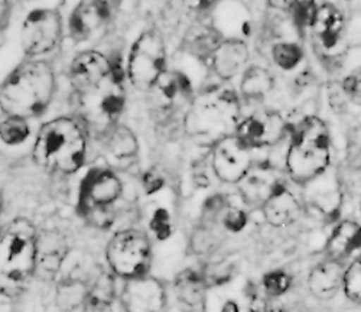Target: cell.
<instances>
[{
  "instance_id": "6da1fadb",
  "label": "cell",
  "mask_w": 361,
  "mask_h": 312,
  "mask_svg": "<svg viewBox=\"0 0 361 312\" xmlns=\"http://www.w3.org/2000/svg\"><path fill=\"white\" fill-rule=\"evenodd\" d=\"M71 84L81 119L88 128L107 132L123 112L126 92L114 66L100 52L85 51L71 66Z\"/></svg>"
},
{
  "instance_id": "7402d4cb",
  "label": "cell",
  "mask_w": 361,
  "mask_h": 312,
  "mask_svg": "<svg viewBox=\"0 0 361 312\" xmlns=\"http://www.w3.org/2000/svg\"><path fill=\"white\" fill-rule=\"evenodd\" d=\"M360 247V226L354 222H343L329 237L326 244L328 259L341 260Z\"/></svg>"
},
{
  "instance_id": "e0dca14e",
  "label": "cell",
  "mask_w": 361,
  "mask_h": 312,
  "mask_svg": "<svg viewBox=\"0 0 361 312\" xmlns=\"http://www.w3.org/2000/svg\"><path fill=\"white\" fill-rule=\"evenodd\" d=\"M311 28L314 30V35L318 44L324 49L331 51L337 48L341 41L344 19L341 12L336 6L322 5L317 8Z\"/></svg>"
},
{
  "instance_id": "d6986e66",
  "label": "cell",
  "mask_w": 361,
  "mask_h": 312,
  "mask_svg": "<svg viewBox=\"0 0 361 312\" xmlns=\"http://www.w3.org/2000/svg\"><path fill=\"white\" fill-rule=\"evenodd\" d=\"M249 59V49L242 41H224L213 54L216 73L221 78H233L243 71Z\"/></svg>"
},
{
  "instance_id": "ab89813d",
  "label": "cell",
  "mask_w": 361,
  "mask_h": 312,
  "mask_svg": "<svg viewBox=\"0 0 361 312\" xmlns=\"http://www.w3.org/2000/svg\"><path fill=\"white\" fill-rule=\"evenodd\" d=\"M2 210H4V197L0 194V215H2Z\"/></svg>"
},
{
  "instance_id": "277c9868",
  "label": "cell",
  "mask_w": 361,
  "mask_h": 312,
  "mask_svg": "<svg viewBox=\"0 0 361 312\" xmlns=\"http://www.w3.org/2000/svg\"><path fill=\"white\" fill-rule=\"evenodd\" d=\"M185 131L198 143L216 145L234 135L240 123V102L228 88H208L198 95L185 114Z\"/></svg>"
},
{
  "instance_id": "ffe728a7",
  "label": "cell",
  "mask_w": 361,
  "mask_h": 312,
  "mask_svg": "<svg viewBox=\"0 0 361 312\" xmlns=\"http://www.w3.org/2000/svg\"><path fill=\"white\" fill-rule=\"evenodd\" d=\"M343 268L338 260L328 259L322 262L310 275V289L311 292L321 298L328 299L334 296L340 287L343 285Z\"/></svg>"
},
{
  "instance_id": "d590c367",
  "label": "cell",
  "mask_w": 361,
  "mask_h": 312,
  "mask_svg": "<svg viewBox=\"0 0 361 312\" xmlns=\"http://www.w3.org/2000/svg\"><path fill=\"white\" fill-rule=\"evenodd\" d=\"M84 312H111L110 305L107 304H96V302H85V311Z\"/></svg>"
},
{
  "instance_id": "7c38bea8",
  "label": "cell",
  "mask_w": 361,
  "mask_h": 312,
  "mask_svg": "<svg viewBox=\"0 0 361 312\" xmlns=\"http://www.w3.org/2000/svg\"><path fill=\"white\" fill-rule=\"evenodd\" d=\"M286 132V123L278 112L262 110L238 123L235 135L250 149L278 143Z\"/></svg>"
},
{
  "instance_id": "83f0119b",
  "label": "cell",
  "mask_w": 361,
  "mask_h": 312,
  "mask_svg": "<svg viewBox=\"0 0 361 312\" xmlns=\"http://www.w3.org/2000/svg\"><path fill=\"white\" fill-rule=\"evenodd\" d=\"M274 61L282 70L295 68L300 61H302L304 52L298 44L293 42H281L274 48Z\"/></svg>"
},
{
  "instance_id": "484cf974",
  "label": "cell",
  "mask_w": 361,
  "mask_h": 312,
  "mask_svg": "<svg viewBox=\"0 0 361 312\" xmlns=\"http://www.w3.org/2000/svg\"><path fill=\"white\" fill-rule=\"evenodd\" d=\"M176 291L184 302L190 305L198 304L204 294L202 280L194 272H184L176 280Z\"/></svg>"
},
{
  "instance_id": "44dd1931",
  "label": "cell",
  "mask_w": 361,
  "mask_h": 312,
  "mask_svg": "<svg viewBox=\"0 0 361 312\" xmlns=\"http://www.w3.org/2000/svg\"><path fill=\"white\" fill-rule=\"evenodd\" d=\"M240 184H242V196L252 205H262L281 185L275 175L264 168L250 169Z\"/></svg>"
},
{
  "instance_id": "ac0fdd59",
  "label": "cell",
  "mask_w": 361,
  "mask_h": 312,
  "mask_svg": "<svg viewBox=\"0 0 361 312\" xmlns=\"http://www.w3.org/2000/svg\"><path fill=\"white\" fill-rule=\"evenodd\" d=\"M262 207L266 220L275 227H285L295 223L300 214L299 201L283 185H279Z\"/></svg>"
},
{
  "instance_id": "8992f818",
  "label": "cell",
  "mask_w": 361,
  "mask_h": 312,
  "mask_svg": "<svg viewBox=\"0 0 361 312\" xmlns=\"http://www.w3.org/2000/svg\"><path fill=\"white\" fill-rule=\"evenodd\" d=\"M329 164V133L325 123L314 116L298 123L286 155V167L298 182L321 175Z\"/></svg>"
},
{
  "instance_id": "5bb4252c",
  "label": "cell",
  "mask_w": 361,
  "mask_h": 312,
  "mask_svg": "<svg viewBox=\"0 0 361 312\" xmlns=\"http://www.w3.org/2000/svg\"><path fill=\"white\" fill-rule=\"evenodd\" d=\"M122 299L128 312H161L165 304L164 288L146 275L129 279Z\"/></svg>"
},
{
  "instance_id": "8fae6325",
  "label": "cell",
  "mask_w": 361,
  "mask_h": 312,
  "mask_svg": "<svg viewBox=\"0 0 361 312\" xmlns=\"http://www.w3.org/2000/svg\"><path fill=\"white\" fill-rule=\"evenodd\" d=\"M213 169L227 184H238L252 169L250 148L237 135L219 140L213 149Z\"/></svg>"
},
{
  "instance_id": "2e32d148",
  "label": "cell",
  "mask_w": 361,
  "mask_h": 312,
  "mask_svg": "<svg viewBox=\"0 0 361 312\" xmlns=\"http://www.w3.org/2000/svg\"><path fill=\"white\" fill-rule=\"evenodd\" d=\"M109 19V4L104 0H84L71 15L70 29L74 38L85 40Z\"/></svg>"
},
{
  "instance_id": "836d02e7",
  "label": "cell",
  "mask_w": 361,
  "mask_h": 312,
  "mask_svg": "<svg viewBox=\"0 0 361 312\" xmlns=\"http://www.w3.org/2000/svg\"><path fill=\"white\" fill-rule=\"evenodd\" d=\"M245 224H246V215L240 210H230L228 214L226 215V226L233 232L242 230Z\"/></svg>"
},
{
  "instance_id": "4dcf8cb0",
  "label": "cell",
  "mask_w": 361,
  "mask_h": 312,
  "mask_svg": "<svg viewBox=\"0 0 361 312\" xmlns=\"http://www.w3.org/2000/svg\"><path fill=\"white\" fill-rule=\"evenodd\" d=\"M343 287L345 295L353 302H360L361 298V262L354 260L343 275Z\"/></svg>"
},
{
  "instance_id": "d6a6232c",
  "label": "cell",
  "mask_w": 361,
  "mask_h": 312,
  "mask_svg": "<svg viewBox=\"0 0 361 312\" xmlns=\"http://www.w3.org/2000/svg\"><path fill=\"white\" fill-rule=\"evenodd\" d=\"M264 289L269 295L279 296L285 294L290 287V276H288L285 272H272L264 276Z\"/></svg>"
},
{
  "instance_id": "f35d334b",
  "label": "cell",
  "mask_w": 361,
  "mask_h": 312,
  "mask_svg": "<svg viewBox=\"0 0 361 312\" xmlns=\"http://www.w3.org/2000/svg\"><path fill=\"white\" fill-rule=\"evenodd\" d=\"M223 312H238V309H237V306H235L234 304L228 302V304H226V306H224Z\"/></svg>"
},
{
  "instance_id": "1f68e13d",
  "label": "cell",
  "mask_w": 361,
  "mask_h": 312,
  "mask_svg": "<svg viewBox=\"0 0 361 312\" xmlns=\"http://www.w3.org/2000/svg\"><path fill=\"white\" fill-rule=\"evenodd\" d=\"M289 9L292 11L298 28L305 29L312 23V19L317 12V5L315 0H292Z\"/></svg>"
},
{
  "instance_id": "5b68a950",
  "label": "cell",
  "mask_w": 361,
  "mask_h": 312,
  "mask_svg": "<svg viewBox=\"0 0 361 312\" xmlns=\"http://www.w3.org/2000/svg\"><path fill=\"white\" fill-rule=\"evenodd\" d=\"M85 153L84 129L71 117H58L45 123L34 145V161L39 167L67 175L82 167Z\"/></svg>"
},
{
  "instance_id": "3957f363",
  "label": "cell",
  "mask_w": 361,
  "mask_h": 312,
  "mask_svg": "<svg viewBox=\"0 0 361 312\" xmlns=\"http://www.w3.org/2000/svg\"><path fill=\"white\" fill-rule=\"evenodd\" d=\"M55 92V76L44 61L19 66L0 88V109L6 116L31 119L42 114Z\"/></svg>"
},
{
  "instance_id": "74e56055",
  "label": "cell",
  "mask_w": 361,
  "mask_h": 312,
  "mask_svg": "<svg viewBox=\"0 0 361 312\" xmlns=\"http://www.w3.org/2000/svg\"><path fill=\"white\" fill-rule=\"evenodd\" d=\"M292 0H269V4L278 9H289Z\"/></svg>"
},
{
  "instance_id": "b9f144b4",
  "label": "cell",
  "mask_w": 361,
  "mask_h": 312,
  "mask_svg": "<svg viewBox=\"0 0 361 312\" xmlns=\"http://www.w3.org/2000/svg\"><path fill=\"white\" fill-rule=\"evenodd\" d=\"M104 2H107V4H110V2H116V0H104Z\"/></svg>"
},
{
  "instance_id": "603a6c76",
  "label": "cell",
  "mask_w": 361,
  "mask_h": 312,
  "mask_svg": "<svg viewBox=\"0 0 361 312\" xmlns=\"http://www.w3.org/2000/svg\"><path fill=\"white\" fill-rule=\"evenodd\" d=\"M106 148L114 160L128 161L137 153L139 145L129 128L114 124L106 132Z\"/></svg>"
},
{
  "instance_id": "9a60e30c",
  "label": "cell",
  "mask_w": 361,
  "mask_h": 312,
  "mask_svg": "<svg viewBox=\"0 0 361 312\" xmlns=\"http://www.w3.org/2000/svg\"><path fill=\"white\" fill-rule=\"evenodd\" d=\"M68 253L67 240L56 232L38 234L35 275L52 279L61 268Z\"/></svg>"
},
{
  "instance_id": "30bf717a",
  "label": "cell",
  "mask_w": 361,
  "mask_h": 312,
  "mask_svg": "<svg viewBox=\"0 0 361 312\" xmlns=\"http://www.w3.org/2000/svg\"><path fill=\"white\" fill-rule=\"evenodd\" d=\"M63 34V22L58 12L38 9L26 18L22 26V47L29 55L52 51Z\"/></svg>"
},
{
  "instance_id": "4fadbf2b",
  "label": "cell",
  "mask_w": 361,
  "mask_h": 312,
  "mask_svg": "<svg viewBox=\"0 0 361 312\" xmlns=\"http://www.w3.org/2000/svg\"><path fill=\"white\" fill-rule=\"evenodd\" d=\"M149 104L158 114L178 112L191 97L188 78L175 71H165L147 90Z\"/></svg>"
},
{
  "instance_id": "d4e9b609",
  "label": "cell",
  "mask_w": 361,
  "mask_h": 312,
  "mask_svg": "<svg viewBox=\"0 0 361 312\" xmlns=\"http://www.w3.org/2000/svg\"><path fill=\"white\" fill-rule=\"evenodd\" d=\"M88 288L78 279H68L59 284L56 289V305L58 308L67 312L74 311L87 302Z\"/></svg>"
},
{
  "instance_id": "cb8c5ba5",
  "label": "cell",
  "mask_w": 361,
  "mask_h": 312,
  "mask_svg": "<svg viewBox=\"0 0 361 312\" xmlns=\"http://www.w3.org/2000/svg\"><path fill=\"white\" fill-rule=\"evenodd\" d=\"M240 88H242L243 96L247 99H262L272 91L274 77L267 70L259 66L250 67L243 74Z\"/></svg>"
},
{
  "instance_id": "52a82bcc",
  "label": "cell",
  "mask_w": 361,
  "mask_h": 312,
  "mask_svg": "<svg viewBox=\"0 0 361 312\" xmlns=\"http://www.w3.org/2000/svg\"><path fill=\"white\" fill-rule=\"evenodd\" d=\"M107 262L111 270L125 279L145 276L152 265V247L147 236L128 229L116 233L107 244Z\"/></svg>"
},
{
  "instance_id": "7a4b0ae2",
  "label": "cell",
  "mask_w": 361,
  "mask_h": 312,
  "mask_svg": "<svg viewBox=\"0 0 361 312\" xmlns=\"http://www.w3.org/2000/svg\"><path fill=\"white\" fill-rule=\"evenodd\" d=\"M35 226L27 218H15L0 229V295L19 296L35 275Z\"/></svg>"
},
{
  "instance_id": "8d00e7d4",
  "label": "cell",
  "mask_w": 361,
  "mask_h": 312,
  "mask_svg": "<svg viewBox=\"0 0 361 312\" xmlns=\"http://www.w3.org/2000/svg\"><path fill=\"white\" fill-rule=\"evenodd\" d=\"M9 16V2L8 0H0V28H2Z\"/></svg>"
},
{
  "instance_id": "f1b7e54d",
  "label": "cell",
  "mask_w": 361,
  "mask_h": 312,
  "mask_svg": "<svg viewBox=\"0 0 361 312\" xmlns=\"http://www.w3.org/2000/svg\"><path fill=\"white\" fill-rule=\"evenodd\" d=\"M221 42L219 41V37L209 29H201L197 30V34H192L188 40L190 49L197 54L198 56H207L208 54H214L217 47Z\"/></svg>"
},
{
  "instance_id": "ba28073f",
  "label": "cell",
  "mask_w": 361,
  "mask_h": 312,
  "mask_svg": "<svg viewBox=\"0 0 361 312\" xmlns=\"http://www.w3.org/2000/svg\"><path fill=\"white\" fill-rule=\"evenodd\" d=\"M122 182L109 169L90 171L81 182L80 212L96 224L110 223L109 208L122 196Z\"/></svg>"
},
{
  "instance_id": "f546056e",
  "label": "cell",
  "mask_w": 361,
  "mask_h": 312,
  "mask_svg": "<svg viewBox=\"0 0 361 312\" xmlns=\"http://www.w3.org/2000/svg\"><path fill=\"white\" fill-rule=\"evenodd\" d=\"M116 295L114 280L110 275L103 273L97 277L96 282L92 288H88V298L87 301L96 302V304H107L111 305Z\"/></svg>"
},
{
  "instance_id": "9c48e42d",
  "label": "cell",
  "mask_w": 361,
  "mask_h": 312,
  "mask_svg": "<svg viewBox=\"0 0 361 312\" xmlns=\"http://www.w3.org/2000/svg\"><path fill=\"white\" fill-rule=\"evenodd\" d=\"M166 51L162 37L157 30H146L132 47L129 55L130 83L143 91H147L154 83L166 71Z\"/></svg>"
},
{
  "instance_id": "e575fe53",
  "label": "cell",
  "mask_w": 361,
  "mask_h": 312,
  "mask_svg": "<svg viewBox=\"0 0 361 312\" xmlns=\"http://www.w3.org/2000/svg\"><path fill=\"white\" fill-rule=\"evenodd\" d=\"M185 5L194 11H202L212 6L216 0H184Z\"/></svg>"
},
{
  "instance_id": "60d3db41",
  "label": "cell",
  "mask_w": 361,
  "mask_h": 312,
  "mask_svg": "<svg viewBox=\"0 0 361 312\" xmlns=\"http://www.w3.org/2000/svg\"><path fill=\"white\" fill-rule=\"evenodd\" d=\"M272 312H285L282 308H276V309H274Z\"/></svg>"
},
{
  "instance_id": "4316f807",
  "label": "cell",
  "mask_w": 361,
  "mask_h": 312,
  "mask_svg": "<svg viewBox=\"0 0 361 312\" xmlns=\"http://www.w3.org/2000/svg\"><path fill=\"white\" fill-rule=\"evenodd\" d=\"M29 124L26 119L8 116L0 123V139L6 145H19L29 136Z\"/></svg>"
}]
</instances>
